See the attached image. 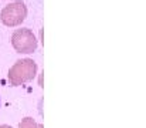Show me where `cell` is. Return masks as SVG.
Here are the masks:
<instances>
[{"label":"cell","mask_w":146,"mask_h":128,"mask_svg":"<svg viewBox=\"0 0 146 128\" xmlns=\"http://www.w3.org/2000/svg\"><path fill=\"white\" fill-rule=\"evenodd\" d=\"M19 128H44V125H43V124H37L36 120L31 118V117H24V118L20 121Z\"/></svg>","instance_id":"4"},{"label":"cell","mask_w":146,"mask_h":128,"mask_svg":"<svg viewBox=\"0 0 146 128\" xmlns=\"http://www.w3.org/2000/svg\"><path fill=\"white\" fill-rule=\"evenodd\" d=\"M0 128H11L10 125H7V124H3V125H0Z\"/></svg>","instance_id":"5"},{"label":"cell","mask_w":146,"mask_h":128,"mask_svg":"<svg viewBox=\"0 0 146 128\" xmlns=\"http://www.w3.org/2000/svg\"><path fill=\"white\" fill-rule=\"evenodd\" d=\"M37 74V63L31 58L17 60L9 70V83L11 87L23 85L31 81Z\"/></svg>","instance_id":"1"},{"label":"cell","mask_w":146,"mask_h":128,"mask_svg":"<svg viewBox=\"0 0 146 128\" xmlns=\"http://www.w3.org/2000/svg\"><path fill=\"white\" fill-rule=\"evenodd\" d=\"M11 46L17 53L30 54L37 48V39L30 29H17L11 34Z\"/></svg>","instance_id":"3"},{"label":"cell","mask_w":146,"mask_h":128,"mask_svg":"<svg viewBox=\"0 0 146 128\" xmlns=\"http://www.w3.org/2000/svg\"><path fill=\"white\" fill-rule=\"evenodd\" d=\"M27 17V6L23 0H16L6 4L0 11V21L7 27L20 26Z\"/></svg>","instance_id":"2"}]
</instances>
